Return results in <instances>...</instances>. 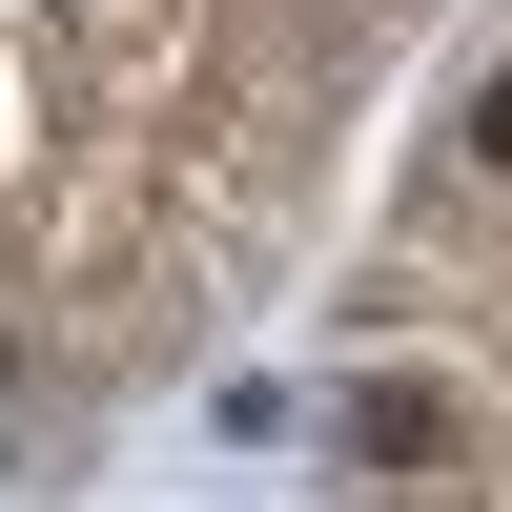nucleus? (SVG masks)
Masks as SVG:
<instances>
[{
	"label": "nucleus",
	"mask_w": 512,
	"mask_h": 512,
	"mask_svg": "<svg viewBox=\"0 0 512 512\" xmlns=\"http://www.w3.org/2000/svg\"><path fill=\"white\" fill-rule=\"evenodd\" d=\"M451 144H472V164H492V185H512V62L472 82V123H451Z\"/></svg>",
	"instance_id": "obj_1"
}]
</instances>
